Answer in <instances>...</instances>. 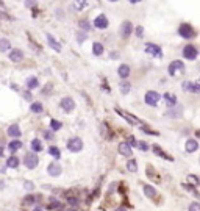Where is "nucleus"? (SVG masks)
Segmentation results:
<instances>
[{
  "label": "nucleus",
  "mask_w": 200,
  "mask_h": 211,
  "mask_svg": "<svg viewBox=\"0 0 200 211\" xmlns=\"http://www.w3.org/2000/svg\"><path fill=\"white\" fill-rule=\"evenodd\" d=\"M145 52H147L149 55H155V56H158V58H163V50H161V47L156 46V44H147V46H145Z\"/></svg>",
  "instance_id": "0eeeda50"
},
{
  "label": "nucleus",
  "mask_w": 200,
  "mask_h": 211,
  "mask_svg": "<svg viewBox=\"0 0 200 211\" xmlns=\"http://www.w3.org/2000/svg\"><path fill=\"white\" fill-rule=\"evenodd\" d=\"M181 88H183V91L198 92V91H200V83H198V81H194V83H191V81H184Z\"/></svg>",
  "instance_id": "ddd939ff"
},
{
  "label": "nucleus",
  "mask_w": 200,
  "mask_h": 211,
  "mask_svg": "<svg viewBox=\"0 0 200 211\" xmlns=\"http://www.w3.org/2000/svg\"><path fill=\"white\" fill-rule=\"evenodd\" d=\"M52 89H53V88H52V84H45V88H44V91H42V92H44V94H49V92H52Z\"/></svg>",
  "instance_id": "c03bdc74"
},
{
  "label": "nucleus",
  "mask_w": 200,
  "mask_h": 211,
  "mask_svg": "<svg viewBox=\"0 0 200 211\" xmlns=\"http://www.w3.org/2000/svg\"><path fill=\"white\" fill-rule=\"evenodd\" d=\"M136 146L141 149V150H149V146H147V142H144V141H136Z\"/></svg>",
  "instance_id": "58836bf2"
},
{
  "label": "nucleus",
  "mask_w": 200,
  "mask_h": 211,
  "mask_svg": "<svg viewBox=\"0 0 200 211\" xmlns=\"http://www.w3.org/2000/svg\"><path fill=\"white\" fill-rule=\"evenodd\" d=\"M25 5L27 7H33L35 5V0H25Z\"/></svg>",
  "instance_id": "3c124183"
},
{
  "label": "nucleus",
  "mask_w": 200,
  "mask_h": 211,
  "mask_svg": "<svg viewBox=\"0 0 200 211\" xmlns=\"http://www.w3.org/2000/svg\"><path fill=\"white\" fill-rule=\"evenodd\" d=\"M33 113H36V114H39V113H42V110H44V107H42V103H39V102H35V103H31V108H30Z\"/></svg>",
  "instance_id": "c85d7f7f"
},
{
  "label": "nucleus",
  "mask_w": 200,
  "mask_h": 211,
  "mask_svg": "<svg viewBox=\"0 0 200 211\" xmlns=\"http://www.w3.org/2000/svg\"><path fill=\"white\" fill-rule=\"evenodd\" d=\"M31 150L33 152H41L42 150V142L39 139H33L31 141Z\"/></svg>",
  "instance_id": "c756f323"
},
{
  "label": "nucleus",
  "mask_w": 200,
  "mask_h": 211,
  "mask_svg": "<svg viewBox=\"0 0 200 211\" xmlns=\"http://www.w3.org/2000/svg\"><path fill=\"white\" fill-rule=\"evenodd\" d=\"M163 98H164V102L169 105V107H175V105H177V97H175V94H172V92H166V94L163 95Z\"/></svg>",
  "instance_id": "f3484780"
},
{
  "label": "nucleus",
  "mask_w": 200,
  "mask_h": 211,
  "mask_svg": "<svg viewBox=\"0 0 200 211\" xmlns=\"http://www.w3.org/2000/svg\"><path fill=\"white\" fill-rule=\"evenodd\" d=\"M178 35L181 36V38H194V28L191 27V25H188V24H181L180 25V28H178Z\"/></svg>",
  "instance_id": "7ed1b4c3"
},
{
  "label": "nucleus",
  "mask_w": 200,
  "mask_h": 211,
  "mask_svg": "<svg viewBox=\"0 0 200 211\" xmlns=\"http://www.w3.org/2000/svg\"><path fill=\"white\" fill-rule=\"evenodd\" d=\"M7 166H8V167H11V169H16V167L19 166V158H17V156H11V158H8Z\"/></svg>",
  "instance_id": "a878e982"
},
{
  "label": "nucleus",
  "mask_w": 200,
  "mask_h": 211,
  "mask_svg": "<svg viewBox=\"0 0 200 211\" xmlns=\"http://www.w3.org/2000/svg\"><path fill=\"white\" fill-rule=\"evenodd\" d=\"M67 149L70 152H80L83 149V141L80 138H72L67 141Z\"/></svg>",
  "instance_id": "20e7f679"
},
{
  "label": "nucleus",
  "mask_w": 200,
  "mask_h": 211,
  "mask_svg": "<svg viewBox=\"0 0 200 211\" xmlns=\"http://www.w3.org/2000/svg\"><path fill=\"white\" fill-rule=\"evenodd\" d=\"M0 155H2V150H0Z\"/></svg>",
  "instance_id": "bf43d9fd"
},
{
  "label": "nucleus",
  "mask_w": 200,
  "mask_h": 211,
  "mask_svg": "<svg viewBox=\"0 0 200 211\" xmlns=\"http://www.w3.org/2000/svg\"><path fill=\"white\" fill-rule=\"evenodd\" d=\"M33 211H42V209H41V208H35Z\"/></svg>",
  "instance_id": "5fc2aeb1"
},
{
  "label": "nucleus",
  "mask_w": 200,
  "mask_h": 211,
  "mask_svg": "<svg viewBox=\"0 0 200 211\" xmlns=\"http://www.w3.org/2000/svg\"><path fill=\"white\" fill-rule=\"evenodd\" d=\"M39 86V80L36 77H28L27 78V88L28 89H36Z\"/></svg>",
  "instance_id": "aec40b11"
},
{
  "label": "nucleus",
  "mask_w": 200,
  "mask_h": 211,
  "mask_svg": "<svg viewBox=\"0 0 200 211\" xmlns=\"http://www.w3.org/2000/svg\"><path fill=\"white\" fill-rule=\"evenodd\" d=\"M116 113H117L119 116H122L124 119H127L131 125H139V124H141V121H139L138 117H135V116H131V114H128V113H125V111H122V110H119V108H116Z\"/></svg>",
  "instance_id": "1a4fd4ad"
},
{
  "label": "nucleus",
  "mask_w": 200,
  "mask_h": 211,
  "mask_svg": "<svg viewBox=\"0 0 200 211\" xmlns=\"http://www.w3.org/2000/svg\"><path fill=\"white\" fill-rule=\"evenodd\" d=\"M189 211H200V203L192 202V203L189 205Z\"/></svg>",
  "instance_id": "ea45409f"
},
{
  "label": "nucleus",
  "mask_w": 200,
  "mask_h": 211,
  "mask_svg": "<svg viewBox=\"0 0 200 211\" xmlns=\"http://www.w3.org/2000/svg\"><path fill=\"white\" fill-rule=\"evenodd\" d=\"M61 127H63V124H61L60 121H56V119H52V121H50V128H52L53 132H58Z\"/></svg>",
  "instance_id": "c9c22d12"
},
{
  "label": "nucleus",
  "mask_w": 200,
  "mask_h": 211,
  "mask_svg": "<svg viewBox=\"0 0 200 211\" xmlns=\"http://www.w3.org/2000/svg\"><path fill=\"white\" fill-rule=\"evenodd\" d=\"M49 155H52L55 160H58V158L61 156V152H60V149H58V147L52 146V147H49Z\"/></svg>",
  "instance_id": "7c9ffc66"
},
{
  "label": "nucleus",
  "mask_w": 200,
  "mask_h": 211,
  "mask_svg": "<svg viewBox=\"0 0 200 211\" xmlns=\"http://www.w3.org/2000/svg\"><path fill=\"white\" fill-rule=\"evenodd\" d=\"M67 202H69L70 205H77V202H78V200H77L75 197H69V200H67Z\"/></svg>",
  "instance_id": "8fccbe9b"
},
{
  "label": "nucleus",
  "mask_w": 200,
  "mask_h": 211,
  "mask_svg": "<svg viewBox=\"0 0 200 211\" xmlns=\"http://www.w3.org/2000/svg\"><path fill=\"white\" fill-rule=\"evenodd\" d=\"M130 86H131V84H130L128 81H122V83L119 84V89H121L122 94H128V92H130Z\"/></svg>",
  "instance_id": "72a5a7b5"
},
{
  "label": "nucleus",
  "mask_w": 200,
  "mask_h": 211,
  "mask_svg": "<svg viewBox=\"0 0 200 211\" xmlns=\"http://www.w3.org/2000/svg\"><path fill=\"white\" fill-rule=\"evenodd\" d=\"M198 149V144L195 139H188L186 141V152H195Z\"/></svg>",
  "instance_id": "4be33fe9"
},
{
  "label": "nucleus",
  "mask_w": 200,
  "mask_h": 211,
  "mask_svg": "<svg viewBox=\"0 0 200 211\" xmlns=\"http://www.w3.org/2000/svg\"><path fill=\"white\" fill-rule=\"evenodd\" d=\"M160 98H161V95H160L158 92H155V91H149V92L145 94V103L150 105V107H155V105H158Z\"/></svg>",
  "instance_id": "39448f33"
},
{
  "label": "nucleus",
  "mask_w": 200,
  "mask_h": 211,
  "mask_svg": "<svg viewBox=\"0 0 200 211\" xmlns=\"http://www.w3.org/2000/svg\"><path fill=\"white\" fill-rule=\"evenodd\" d=\"M11 49V44L8 39H0V52H8Z\"/></svg>",
  "instance_id": "cd10ccee"
},
{
  "label": "nucleus",
  "mask_w": 200,
  "mask_h": 211,
  "mask_svg": "<svg viewBox=\"0 0 200 211\" xmlns=\"http://www.w3.org/2000/svg\"><path fill=\"white\" fill-rule=\"evenodd\" d=\"M110 2H117V0H110Z\"/></svg>",
  "instance_id": "4d7b16f0"
},
{
  "label": "nucleus",
  "mask_w": 200,
  "mask_h": 211,
  "mask_svg": "<svg viewBox=\"0 0 200 211\" xmlns=\"http://www.w3.org/2000/svg\"><path fill=\"white\" fill-rule=\"evenodd\" d=\"M61 108L69 113V111H72V110L75 108V102H74L70 97H64V98L61 100Z\"/></svg>",
  "instance_id": "f8f14e48"
},
{
  "label": "nucleus",
  "mask_w": 200,
  "mask_h": 211,
  "mask_svg": "<svg viewBox=\"0 0 200 211\" xmlns=\"http://www.w3.org/2000/svg\"><path fill=\"white\" fill-rule=\"evenodd\" d=\"M116 211H127V209H125V208H124V206H121V208H117V209H116Z\"/></svg>",
  "instance_id": "603ef678"
},
{
  "label": "nucleus",
  "mask_w": 200,
  "mask_h": 211,
  "mask_svg": "<svg viewBox=\"0 0 200 211\" xmlns=\"http://www.w3.org/2000/svg\"><path fill=\"white\" fill-rule=\"evenodd\" d=\"M66 211H75V209H66Z\"/></svg>",
  "instance_id": "13d9d810"
},
{
  "label": "nucleus",
  "mask_w": 200,
  "mask_h": 211,
  "mask_svg": "<svg viewBox=\"0 0 200 211\" xmlns=\"http://www.w3.org/2000/svg\"><path fill=\"white\" fill-rule=\"evenodd\" d=\"M63 208V203L61 202H58L56 199H50V202H49V209H61Z\"/></svg>",
  "instance_id": "393cba45"
},
{
  "label": "nucleus",
  "mask_w": 200,
  "mask_h": 211,
  "mask_svg": "<svg viewBox=\"0 0 200 211\" xmlns=\"http://www.w3.org/2000/svg\"><path fill=\"white\" fill-rule=\"evenodd\" d=\"M138 2H141V0H130V3H138Z\"/></svg>",
  "instance_id": "864d4df0"
},
{
  "label": "nucleus",
  "mask_w": 200,
  "mask_h": 211,
  "mask_svg": "<svg viewBox=\"0 0 200 211\" xmlns=\"http://www.w3.org/2000/svg\"><path fill=\"white\" fill-rule=\"evenodd\" d=\"M92 53H94L95 56L102 55V53H103V46L100 44V42H94V46H92Z\"/></svg>",
  "instance_id": "b1692460"
},
{
  "label": "nucleus",
  "mask_w": 200,
  "mask_h": 211,
  "mask_svg": "<svg viewBox=\"0 0 200 211\" xmlns=\"http://www.w3.org/2000/svg\"><path fill=\"white\" fill-rule=\"evenodd\" d=\"M181 111H183V108L177 105V108H169V113H167V114H169L170 117H180V116H181Z\"/></svg>",
  "instance_id": "5701e85b"
},
{
  "label": "nucleus",
  "mask_w": 200,
  "mask_h": 211,
  "mask_svg": "<svg viewBox=\"0 0 200 211\" xmlns=\"http://www.w3.org/2000/svg\"><path fill=\"white\" fill-rule=\"evenodd\" d=\"M94 27L98 28V30H105V28L108 27V19H107V16H105V14L97 16L95 21H94Z\"/></svg>",
  "instance_id": "423d86ee"
},
{
  "label": "nucleus",
  "mask_w": 200,
  "mask_h": 211,
  "mask_svg": "<svg viewBox=\"0 0 200 211\" xmlns=\"http://www.w3.org/2000/svg\"><path fill=\"white\" fill-rule=\"evenodd\" d=\"M8 136H11V138H19L21 136V128H19L17 124H13V125L8 127Z\"/></svg>",
  "instance_id": "a211bd4d"
},
{
  "label": "nucleus",
  "mask_w": 200,
  "mask_h": 211,
  "mask_svg": "<svg viewBox=\"0 0 200 211\" xmlns=\"http://www.w3.org/2000/svg\"><path fill=\"white\" fill-rule=\"evenodd\" d=\"M8 149L11 150V153H14V152H17L19 149H22V142L17 141V139H13V141L8 144Z\"/></svg>",
  "instance_id": "412c9836"
},
{
  "label": "nucleus",
  "mask_w": 200,
  "mask_h": 211,
  "mask_svg": "<svg viewBox=\"0 0 200 211\" xmlns=\"http://www.w3.org/2000/svg\"><path fill=\"white\" fill-rule=\"evenodd\" d=\"M117 74H119L121 78H127L130 75V66L128 64H121L119 69H117Z\"/></svg>",
  "instance_id": "6ab92c4d"
},
{
  "label": "nucleus",
  "mask_w": 200,
  "mask_h": 211,
  "mask_svg": "<svg viewBox=\"0 0 200 211\" xmlns=\"http://www.w3.org/2000/svg\"><path fill=\"white\" fill-rule=\"evenodd\" d=\"M153 152H155L158 156H161V158H166L167 161H172V158H170L169 155H166V153H164V152H163V150H161L158 146H153Z\"/></svg>",
  "instance_id": "2f4dec72"
},
{
  "label": "nucleus",
  "mask_w": 200,
  "mask_h": 211,
  "mask_svg": "<svg viewBox=\"0 0 200 211\" xmlns=\"http://www.w3.org/2000/svg\"><path fill=\"white\" fill-rule=\"evenodd\" d=\"M144 194H145L147 197H155V195H156V191H155V188H153V186L145 185V186H144Z\"/></svg>",
  "instance_id": "bb28decb"
},
{
  "label": "nucleus",
  "mask_w": 200,
  "mask_h": 211,
  "mask_svg": "<svg viewBox=\"0 0 200 211\" xmlns=\"http://www.w3.org/2000/svg\"><path fill=\"white\" fill-rule=\"evenodd\" d=\"M142 31H144V30H142V27H138V28H136V35H138V38H142Z\"/></svg>",
  "instance_id": "49530a36"
},
{
  "label": "nucleus",
  "mask_w": 200,
  "mask_h": 211,
  "mask_svg": "<svg viewBox=\"0 0 200 211\" xmlns=\"http://www.w3.org/2000/svg\"><path fill=\"white\" fill-rule=\"evenodd\" d=\"M128 146H136V139L133 138V136H128V142H127Z\"/></svg>",
  "instance_id": "a18cd8bd"
},
{
  "label": "nucleus",
  "mask_w": 200,
  "mask_h": 211,
  "mask_svg": "<svg viewBox=\"0 0 200 211\" xmlns=\"http://www.w3.org/2000/svg\"><path fill=\"white\" fill-rule=\"evenodd\" d=\"M127 169H128L130 172H136V170H138V161H136V160H130V161L127 163Z\"/></svg>",
  "instance_id": "f704fd0d"
},
{
  "label": "nucleus",
  "mask_w": 200,
  "mask_h": 211,
  "mask_svg": "<svg viewBox=\"0 0 200 211\" xmlns=\"http://www.w3.org/2000/svg\"><path fill=\"white\" fill-rule=\"evenodd\" d=\"M84 39H86V31H80V33L77 35V41H78V42H83Z\"/></svg>",
  "instance_id": "79ce46f5"
},
{
  "label": "nucleus",
  "mask_w": 200,
  "mask_h": 211,
  "mask_svg": "<svg viewBox=\"0 0 200 211\" xmlns=\"http://www.w3.org/2000/svg\"><path fill=\"white\" fill-rule=\"evenodd\" d=\"M36 202H39V197H38V195H27L25 200H24L25 205H28V203H36Z\"/></svg>",
  "instance_id": "e433bc0d"
},
{
  "label": "nucleus",
  "mask_w": 200,
  "mask_h": 211,
  "mask_svg": "<svg viewBox=\"0 0 200 211\" xmlns=\"http://www.w3.org/2000/svg\"><path fill=\"white\" fill-rule=\"evenodd\" d=\"M0 188H3V183L2 181H0Z\"/></svg>",
  "instance_id": "6e6d98bb"
},
{
  "label": "nucleus",
  "mask_w": 200,
  "mask_h": 211,
  "mask_svg": "<svg viewBox=\"0 0 200 211\" xmlns=\"http://www.w3.org/2000/svg\"><path fill=\"white\" fill-rule=\"evenodd\" d=\"M44 138H45V139H52V138H53V133H52V132H45V133H44Z\"/></svg>",
  "instance_id": "de8ad7c7"
},
{
  "label": "nucleus",
  "mask_w": 200,
  "mask_h": 211,
  "mask_svg": "<svg viewBox=\"0 0 200 211\" xmlns=\"http://www.w3.org/2000/svg\"><path fill=\"white\" fill-rule=\"evenodd\" d=\"M47 42H49V46H50L55 52H61V44H60L52 35H47Z\"/></svg>",
  "instance_id": "dca6fc26"
},
{
  "label": "nucleus",
  "mask_w": 200,
  "mask_h": 211,
  "mask_svg": "<svg viewBox=\"0 0 200 211\" xmlns=\"http://www.w3.org/2000/svg\"><path fill=\"white\" fill-rule=\"evenodd\" d=\"M184 72V64L183 61H172L169 64V75H181Z\"/></svg>",
  "instance_id": "f257e3e1"
},
{
  "label": "nucleus",
  "mask_w": 200,
  "mask_h": 211,
  "mask_svg": "<svg viewBox=\"0 0 200 211\" xmlns=\"http://www.w3.org/2000/svg\"><path fill=\"white\" fill-rule=\"evenodd\" d=\"M188 181H192V183H194V186H198V183H200V181H198V178H197L195 175H188Z\"/></svg>",
  "instance_id": "a19ab883"
},
{
  "label": "nucleus",
  "mask_w": 200,
  "mask_h": 211,
  "mask_svg": "<svg viewBox=\"0 0 200 211\" xmlns=\"http://www.w3.org/2000/svg\"><path fill=\"white\" fill-rule=\"evenodd\" d=\"M24 188H25V189H28V191H33L35 185H33L31 181H25V183H24Z\"/></svg>",
  "instance_id": "37998d69"
},
{
  "label": "nucleus",
  "mask_w": 200,
  "mask_h": 211,
  "mask_svg": "<svg viewBox=\"0 0 200 211\" xmlns=\"http://www.w3.org/2000/svg\"><path fill=\"white\" fill-rule=\"evenodd\" d=\"M24 163H25V166H27L28 169H35V167L39 164V158H38V155H36L35 152H31V153H27V155L24 156Z\"/></svg>",
  "instance_id": "f03ea898"
},
{
  "label": "nucleus",
  "mask_w": 200,
  "mask_h": 211,
  "mask_svg": "<svg viewBox=\"0 0 200 211\" xmlns=\"http://www.w3.org/2000/svg\"><path fill=\"white\" fill-rule=\"evenodd\" d=\"M22 58H24V52L21 49H13L10 52V60L13 63H19V61H22Z\"/></svg>",
  "instance_id": "4468645a"
},
{
  "label": "nucleus",
  "mask_w": 200,
  "mask_h": 211,
  "mask_svg": "<svg viewBox=\"0 0 200 211\" xmlns=\"http://www.w3.org/2000/svg\"><path fill=\"white\" fill-rule=\"evenodd\" d=\"M121 36L122 38H128L130 35H131V31H133V25H131V22H128V21H125L122 25H121Z\"/></svg>",
  "instance_id": "9b49d317"
},
{
  "label": "nucleus",
  "mask_w": 200,
  "mask_h": 211,
  "mask_svg": "<svg viewBox=\"0 0 200 211\" xmlns=\"http://www.w3.org/2000/svg\"><path fill=\"white\" fill-rule=\"evenodd\" d=\"M24 97H25V100H31V94H30V91H25V92H24Z\"/></svg>",
  "instance_id": "09e8293b"
},
{
  "label": "nucleus",
  "mask_w": 200,
  "mask_h": 211,
  "mask_svg": "<svg viewBox=\"0 0 200 211\" xmlns=\"http://www.w3.org/2000/svg\"><path fill=\"white\" fill-rule=\"evenodd\" d=\"M47 172L52 175V177H58L61 172H63V169H61V166H60V163H56V161H53V163H50L49 166H47Z\"/></svg>",
  "instance_id": "9d476101"
},
{
  "label": "nucleus",
  "mask_w": 200,
  "mask_h": 211,
  "mask_svg": "<svg viewBox=\"0 0 200 211\" xmlns=\"http://www.w3.org/2000/svg\"><path fill=\"white\" fill-rule=\"evenodd\" d=\"M80 28H81L83 31H88V30L91 28V25H89L88 21H81V22H80Z\"/></svg>",
  "instance_id": "4c0bfd02"
},
{
  "label": "nucleus",
  "mask_w": 200,
  "mask_h": 211,
  "mask_svg": "<svg viewBox=\"0 0 200 211\" xmlns=\"http://www.w3.org/2000/svg\"><path fill=\"white\" fill-rule=\"evenodd\" d=\"M117 149H119V153H121L122 156H131V153H133V152H131V147H130L127 142H121Z\"/></svg>",
  "instance_id": "2eb2a0df"
},
{
  "label": "nucleus",
  "mask_w": 200,
  "mask_h": 211,
  "mask_svg": "<svg viewBox=\"0 0 200 211\" xmlns=\"http://www.w3.org/2000/svg\"><path fill=\"white\" fill-rule=\"evenodd\" d=\"M74 7L77 10H83L88 7V0H74Z\"/></svg>",
  "instance_id": "473e14b6"
},
{
  "label": "nucleus",
  "mask_w": 200,
  "mask_h": 211,
  "mask_svg": "<svg viewBox=\"0 0 200 211\" xmlns=\"http://www.w3.org/2000/svg\"><path fill=\"white\" fill-rule=\"evenodd\" d=\"M197 55H198V52H197V49L194 46H186L183 49V56L188 58V60H195Z\"/></svg>",
  "instance_id": "6e6552de"
}]
</instances>
